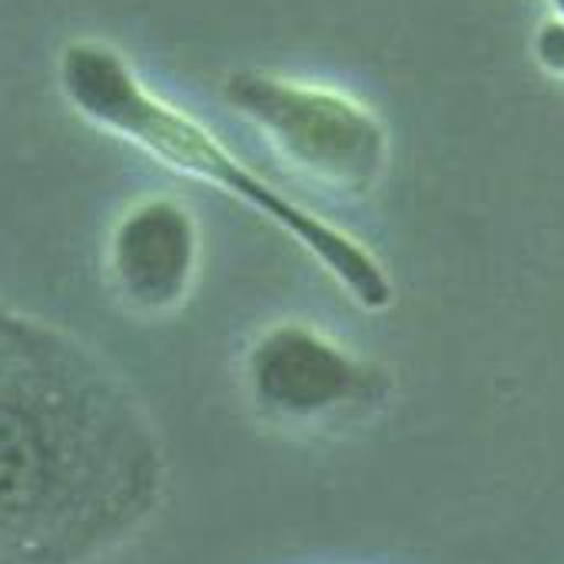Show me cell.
Listing matches in <instances>:
<instances>
[{
  "mask_svg": "<svg viewBox=\"0 0 564 564\" xmlns=\"http://www.w3.org/2000/svg\"><path fill=\"white\" fill-rule=\"evenodd\" d=\"M166 495V448L87 343L0 303V564H94Z\"/></svg>",
  "mask_w": 564,
  "mask_h": 564,
  "instance_id": "cell-1",
  "label": "cell"
},
{
  "mask_svg": "<svg viewBox=\"0 0 564 564\" xmlns=\"http://www.w3.org/2000/svg\"><path fill=\"white\" fill-rule=\"evenodd\" d=\"M67 90L104 130L130 140L163 166L219 189L275 226L359 310L382 313L395 303V282L376 249L262 180L199 120L147 90L120 57L94 47L74 51L67 57Z\"/></svg>",
  "mask_w": 564,
  "mask_h": 564,
  "instance_id": "cell-2",
  "label": "cell"
},
{
  "mask_svg": "<svg viewBox=\"0 0 564 564\" xmlns=\"http://www.w3.org/2000/svg\"><path fill=\"white\" fill-rule=\"evenodd\" d=\"M249 409L282 432H329L372 419L395 392L392 372L306 319L259 329L239 362Z\"/></svg>",
  "mask_w": 564,
  "mask_h": 564,
  "instance_id": "cell-3",
  "label": "cell"
},
{
  "mask_svg": "<svg viewBox=\"0 0 564 564\" xmlns=\"http://www.w3.org/2000/svg\"><path fill=\"white\" fill-rule=\"evenodd\" d=\"M226 100L282 163L329 193L366 196L389 166L382 120L343 90L279 74H236Z\"/></svg>",
  "mask_w": 564,
  "mask_h": 564,
  "instance_id": "cell-4",
  "label": "cell"
},
{
  "mask_svg": "<svg viewBox=\"0 0 564 564\" xmlns=\"http://www.w3.org/2000/svg\"><path fill=\"white\" fill-rule=\"evenodd\" d=\"M203 259L199 223L176 196H140L110 226L104 272L133 316L160 319L186 306Z\"/></svg>",
  "mask_w": 564,
  "mask_h": 564,
  "instance_id": "cell-5",
  "label": "cell"
}]
</instances>
